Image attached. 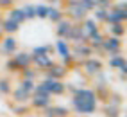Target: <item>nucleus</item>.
Here are the masks:
<instances>
[{"instance_id":"obj_7","label":"nucleus","mask_w":127,"mask_h":117,"mask_svg":"<svg viewBox=\"0 0 127 117\" xmlns=\"http://www.w3.org/2000/svg\"><path fill=\"white\" fill-rule=\"evenodd\" d=\"M66 40L72 41V43H88V32L84 31L82 23H73Z\"/></svg>"},{"instance_id":"obj_22","label":"nucleus","mask_w":127,"mask_h":117,"mask_svg":"<svg viewBox=\"0 0 127 117\" xmlns=\"http://www.w3.org/2000/svg\"><path fill=\"white\" fill-rule=\"evenodd\" d=\"M11 110L16 114V115H29L32 112V108L29 106V103H16L11 106Z\"/></svg>"},{"instance_id":"obj_21","label":"nucleus","mask_w":127,"mask_h":117,"mask_svg":"<svg viewBox=\"0 0 127 117\" xmlns=\"http://www.w3.org/2000/svg\"><path fill=\"white\" fill-rule=\"evenodd\" d=\"M107 27H109V34L111 36H118V38L125 36V25L124 23H107Z\"/></svg>"},{"instance_id":"obj_2","label":"nucleus","mask_w":127,"mask_h":117,"mask_svg":"<svg viewBox=\"0 0 127 117\" xmlns=\"http://www.w3.org/2000/svg\"><path fill=\"white\" fill-rule=\"evenodd\" d=\"M63 13H64V16H68V20H72L73 23H81L88 16V11L82 7L81 0H68Z\"/></svg>"},{"instance_id":"obj_4","label":"nucleus","mask_w":127,"mask_h":117,"mask_svg":"<svg viewBox=\"0 0 127 117\" xmlns=\"http://www.w3.org/2000/svg\"><path fill=\"white\" fill-rule=\"evenodd\" d=\"M81 67L84 69V74H86V76L93 78V76H95V74H98L100 70H104V61L100 60V58L90 56V58H86L84 61H81Z\"/></svg>"},{"instance_id":"obj_35","label":"nucleus","mask_w":127,"mask_h":117,"mask_svg":"<svg viewBox=\"0 0 127 117\" xmlns=\"http://www.w3.org/2000/svg\"><path fill=\"white\" fill-rule=\"evenodd\" d=\"M75 117H86V115H75Z\"/></svg>"},{"instance_id":"obj_16","label":"nucleus","mask_w":127,"mask_h":117,"mask_svg":"<svg viewBox=\"0 0 127 117\" xmlns=\"http://www.w3.org/2000/svg\"><path fill=\"white\" fill-rule=\"evenodd\" d=\"M11 96H13V101H14V103H29L32 94L25 92V90H23V88H20V87H16V88H13Z\"/></svg>"},{"instance_id":"obj_10","label":"nucleus","mask_w":127,"mask_h":117,"mask_svg":"<svg viewBox=\"0 0 127 117\" xmlns=\"http://www.w3.org/2000/svg\"><path fill=\"white\" fill-rule=\"evenodd\" d=\"M66 74H68V69L63 65H57L54 63L50 69H47L43 72V78H52V79H64L66 78Z\"/></svg>"},{"instance_id":"obj_26","label":"nucleus","mask_w":127,"mask_h":117,"mask_svg":"<svg viewBox=\"0 0 127 117\" xmlns=\"http://www.w3.org/2000/svg\"><path fill=\"white\" fill-rule=\"evenodd\" d=\"M106 14H107V9H104V7H95L91 18L97 23H106Z\"/></svg>"},{"instance_id":"obj_12","label":"nucleus","mask_w":127,"mask_h":117,"mask_svg":"<svg viewBox=\"0 0 127 117\" xmlns=\"http://www.w3.org/2000/svg\"><path fill=\"white\" fill-rule=\"evenodd\" d=\"M72 25H73V22L72 20H68L64 16V18H61L57 23H56V34H57V38H68V34H70V29H72Z\"/></svg>"},{"instance_id":"obj_28","label":"nucleus","mask_w":127,"mask_h":117,"mask_svg":"<svg viewBox=\"0 0 127 117\" xmlns=\"http://www.w3.org/2000/svg\"><path fill=\"white\" fill-rule=\"evenodd\" d=\"M11 92H13L11 81L7 78H2L0 79V96H11Z\"/></svg>"},{"instance_id":"obj_31","label":"nucleus","mask_w":127,"mask_h":117,"mask_svg":"<svg viewBox=\"0 0 127 117\" xmlns=\"http://www.w3.org/2000/svg\"><path fill=\"white\" fill-rule=\"evenodd\" d=\"M22 11H23V14H25V20H32V18H36L34 5H32V4H27V5H23V7H22Z\"/></svg>"},{"instance_id":"obj_14","label":"nucleus","mask_w":127,"mask_h":117,"mask_svg":"<svg viewBox=\"0 0 127 117\" xmlns=\"http://www.w3.org/2000/svg\"><path fill=\"white\" fill-rule=\"evenodd\" d=\"M13 60H14L16 65H18V69L22 70V69H25V67H31L32 65V54L31 52H25V51H22V52L16 51L13 54Z\"/></svg>"},{"instance_id":"obj_9","label":"nucleus","mask_w":127,"mask_h":117,"mask_svg":"<svg viewBox=\"0 0 127 117\" xmlns=\"http://www.w3.org/2000/svg\"><path fill=\"white\" fill-rule=\"evenodd\" d=\"M127 18V9H115L109 7L106 14V23H124Z\"/></svg>"},{"instance_id":"obj_20","label":"nucleus","mask_w":127,"mask_h":117,"mask_svg":"<svg viewBox=\"0 0 127 117\" xmlns=\"http://www.w3.org/2000/svg\"><path fill=\"white\" fill-rule=\"evenodd\" d=\"M47 18L48 20H52L54 23H57L61 18H64V13L59 9V7H56V5H48V13H47Z\"/></svg>"},{"instance_id":"obj_6","label":"nucleus","mask_w":127,"mask_h":117,"mask_svg":"<svg viewBox=\"0 0 127 117\" xmlns=\"http://www.w3.org/2000/svg\"><path fill=\"white\" fill-rule=\"evenodd\" d=\"M48 105H52V96H48V94H32L31 96V101H29V106L32 108V110H45V108Z\"/></svg>"},{"instance_id":"obj_3","label":"nucleus","mask_w":127,"mask_h":117,"mask_svg":"<svg viewBox=\"0 0 127 117\" xmlns=\"http://www.w3.org/2000/svg\"><path fill=\"white\" fill-rule=\"evenodd\" d=\"M100 51L107 56H116V54H122V38L118 36H104V41L100 45Z\"/></svg>"},{"instance_id":"obj_24","label":"nucleus","mask_w":127,"mask_h":117,"mask_svg":"<svg viewBox=\"0 0 127 117\" xmlns=\"http://www.w3.org/2000/svg\"><path fill=\"white\" fill-rule=\"evenodd\" d=\"M107 65L111 67V69H120L122 65H125V58L122 54H116V56H109V60H107Z\"/></svg>"},{"instance_id":"obj_29","label":"nucleus","mask_w":127,"mask_h":117,"mask_svg":"<svg viewBox=\"0 0 127 117\" xmlns=\"http://www.w3.org/2000/svg\"><path fill=\"white\" fill-rule=\"evenodd\" d=\"M34 85H36V81H31V79H20V83H18V87L23 88L25 92H29V94L34 92Z\"/></svg>"},{"instance_id":"obj_19","label":"nucleus","mask_w":127,"mask_h":117,"mask_svg":"<svg viewBox=\"0 0 127 117\" xmlns=\"http://www.w3.org/2000/svg\"><path fill=\"white\" fill-rule=\"evenodd\" d=\"M39 76V70L34 69V67H25V69L20 70V78L22 79H31V81H36V78Z\"/></svg>"},{"instance_id":"obj_27","label":"nucleus","mask_w":127,"mask_h":117,"mask_svg":"<svg viewBox=\"0 0 127 117\" xmlns=\"http://www.w3.org/2000/svg\"><path fill=\"white\" fill-rule=\"evenodd\" d=\"M81 23H82V27H84V31H86L88 34H90V32H93V31H97V29H100L98 23L93 20V18H88V16H86V18H84Z\"/></svg>"},{"instance_id":"obj_17","label":"nucleus","mask_w":127,"mask_h":117,"mask_svg":"<svg viewBox=\"0 0 127 117\" xmlns=\"http://www.w3.org/2000/svg\"><path fill=\"white\" fill-rule=\"evenodd\" d=\"M7 18L16 22L18 25H22V23L25 22V14L22 11V7H9V9H7Z\"/></svg>"},{"instance_id":"obj_18","label":"nucleus","mask_w":127,"mask_h":117,"mask_svg":"<svg viewBox=\"0 0 127 117\" xmlns=\"http://www.w3.org/2000/svg\"><path fill=\"white\" fill-rule=\"evenodd\" d=\"M0 29H2L4 34H14V32L20 29V25H18L16 22H13V20H9V18H5V20L0 22Z\"/></svg>"},{"instance_id":"obj_11","label":"nucleus","mask_w":127,"mask_h":117,"mask_svg":"<svg viewBox=\"0 0 127 117\" xmlns=\"http://www.w3.org/2000/svg\"><path fill=\"white\" fill-rule=\"evenodd\" d=\"M45 114V117H68L70 110L66 106H59V105H48L45 110H41Z\"/></svg>"},{"instance_id":"obj_15","label":"nucleus","mask_w":127,"mask_h":117,"mask_svg":"<svg viewBox=\"0 0 127 117\" xmlns=\"http://www.w3.org/2000/svg\"><path fill=\"white\" fill-rule=\"evenodd\" d=\"M54 51H56L59 56H61V58L70 56V54H72V52H70V41L64 40V38H57L56 45H54Z\"/></svg>"},{"instance_id":"obj_1","label":"nucleus","mask_w":127,"mask_h":117,"mask_svg":"<svg viewBox=\"0 0 127 117\" xmlns=\"http://www.w3.org/2000/svg\"><path fill=\"white\" fill-rule=\"evenodd\" d=\"M72 110L77 115H91L98 108V97L93 88L79 87L75 94H72Z\"/></svg>"},{"instance_id":"obj_8","label":"nucleus","mask_w":127,"mask_h":117,"mask_svg":"<svg viewBox=\"0 0 127 117\" xmlns=\"http://www.w3.org/2000/svg\"><path fill=\"white\" fill-rule=\"evenodd\" d=\"M0 49L5 56H13L16 51H18V41L13 34H4L0 38Z\"/></svg>"},{"instance_id":"obj_34","label":"nucleus","mask_w":127,"mask_h":117,"mask_svg":"<svg viewBox=\"0 0 127 117\" xmlns=\"http://www.w3.org/2000/svg\"><path fill=\"white\" fill-rule=\"evenodd\" d=\"M48 2H50V4H54V5H57V4H59V0H48Z\"/></svg>"},{"instance_id":"obj_32","label":"nucleus","mask_w":127,"mask_h":117,"mask_svg":"<svg viewBox=\"0 0 127 117\" xmlns=\"http://www.w3.org/2000/svg\"><path fill=\"white\" fill-rule=\"evenodd\" d=\"M5 69L9 70L11 74H16V72H20V69H18V65L14 63V60H13V58H9V60L5 61Z\"/></svg>"},{"instance_id":"obj_36","label":"nucleus","mask_w":127,"mask_h":117,"mask_svg":"<svg viewBox=\"0 0 127 117\" xmlns=\"http://www.w3.org/2000/svg\"><path fill=\"white\" fill-rule=\"evenodd\" d=\"M29 115H31V114H29ZM31 117H38V115H31Z\"/></svg>"},{"instance_id":"obj_33","label":"nucleus","mask_w":127,"mask_h":117,"mask_svg":"<svg viewBox=\"0 0 127 117\" xmlns=\"http://www.w3.org/2000/svg\"><path fill=\"white\" fill-rule=\"evenodd\" d=\"M14 0H0V9H9V7H13Z\"/></svg>"},{"instance_id":"obj_25","label":"nucleus","mask_w":127,"mask_h":117,"mask_svg":"<svg viewBox=\"0 0 127 117\" xmlns=\"http://www.w3.org/2000/svg\"><path fill=\"white\" fill-rule=\"evenodd\" d=\"M50 52H54V45H41L32 49V56H50Z\"/></svg>"},{"instance_id":"obj_30","label":"nucleus","mask_w":127,"mask_h":117,"mask_svg":"<svg viewBox=\"0 0 127 117\" xmlns=\"http://www.w3.org/2000/svg\"><path fill=\"white\" fill-rule=\"evenodd\" d=\"M34 13H36V18H47L48 5H47V4H39V5H34Z\"/></svg>"},{"instance_id":"obj_5","label":"nucleus","mask_w":127,"mask_h":117,"mask_svg":"<svg viewBox=\"0 0 127 117\" xmlns=\"http://www.w3.org/2000/svg\"><path fill=\"white\" fill-rule=\"evenodd\" d=\"M45 90L48 92V96H63L66 92V85L63 79H52V78H45L43 79Z\"/></svg>"},{"instance_id":"obj_13","label":"nucleus","mask_w":127,"mask_h":117,"mask_svg":"<svg viewBox=\"0 0 127 117\" xmlns=\"http://www.w3.org/2000/svg\"><path fill=\"white\" fill-rule=\"evenodd\" d=\"M56 61L52 60V56H32V65H34V69H38L39 72H45Z\"/></svg>"},{"instance_id":"obj_23","label":"nucleus","mask_w":127,"mask_h":117,"mask_svg":"<svg viewBox=\"0 0 127 117\" xmlns=\"http://www.w3.org/2000/svg\"><path fill=\"white\" fill-rule=\"evenodd\" d=\"M102 114L106 117H120V106H115L111 103H106V106L102 108Z\"/></svg>"}]
</instances>
